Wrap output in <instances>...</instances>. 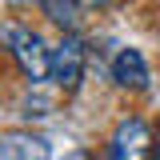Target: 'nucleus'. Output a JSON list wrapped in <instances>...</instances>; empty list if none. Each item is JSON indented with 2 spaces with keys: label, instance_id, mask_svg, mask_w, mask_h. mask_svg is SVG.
<instances>
[{
  "label": "nucleus",
  "instance_id": "39448f33",
  "mask_svg": "<svg viewBox=\"0 0 160 160\" xmlns=\"http://www.w3.org/2000/svg\"><path fill=\"white\" fill-rule=\"evenodd\" d=\"M112 80L120 88H132V92L148 88V64H144V56L136 48H120L112 56Z\"/></svg>",
  "mask_w": 160,
  "mask_h": 160
},
{
  "label": "nucleus",
  "instance_id": "20e7f679",
  "mask_svg": "<svg viewBox=\"0 0 160 160\" xmlns=\"http://www.w3.org/2000/svg\"><path fill=\"white\" fill-rule=\"evenodd\" d=\"M0 160H52V144L36 132H4Z\"/></svg>",
  "mask_w": 160,
  "mask_h": 160
},
{
  "label": "nucleus",
  "instance_id": "f03ea898",
  "mask_svg": "<svg viewBox=\"0 0 160 160\" xmlns=\"http://www.w3.org/2000/svg\"><path fill=\"white\" fill-rule=\"evenodd\" d=\"M84 64H88V48H84L80 36L68 32V36L52 48V72H48V76L56 80L64 92H72L80 80H84Z\"/></svg>",
  "mask_w": 160,
  "mask_h": 160
},
{
  "label": "nucleus",
  "instance_id": "7ed1b4c3",
  "mask_svg": "<svg viewBox=\"0 0 160 160\" xmlns=\"http://www.w3.org/2000/svg\"><path fill=\"white\" fill-rule=\"evenodd\" d=\"M148 152H152V132L144 120H124L108 144V160H148Z\"/></svg>",
  "mask_w": 160,
  "mask_h": 160
},
{
  "label": "nucleus",
  "instance_id": "423d86ee",
  "mask_svg": "<svg viewBox=\"0 0 160 160\" xmlns=\"http://www.w3.org/2000/svg\"><path fill=\"white\" fill-rule=\"evenodd\" d=\"M88 4H100V0H44V12H48V20L60 24V28H76Z\"/></svg>",
  "mask_w": 160,
  "mask_h": 160
},
{
  "label": "nucleus",
  "instance_id": "f257e3e1",
  "mask_svg": "<svg viewBox=\"0 0 160 160\" xmlns=\"http://www.w3.org/2000/svg\"><path fill=\"white\" fill-rule=\"evenodd\" d=\"M0 36H4V44H8V52L16 56L20 72L32 80H44L48 72H52V48H44V40L32 32V28H20V24H4L0 28Z\"/></svg>",
  "mask_w": 160,
  "mask_h": 160
}]
</instances>
